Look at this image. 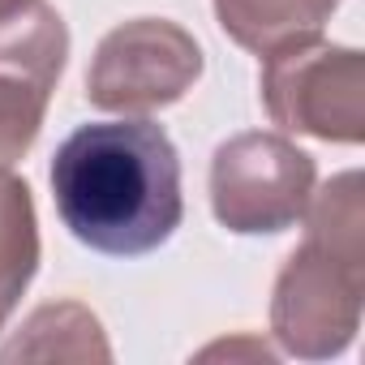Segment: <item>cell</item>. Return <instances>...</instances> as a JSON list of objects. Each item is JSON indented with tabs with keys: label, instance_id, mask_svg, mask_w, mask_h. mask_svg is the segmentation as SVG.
<instances>
[{
	"label": "cell",
	"instance_id": "8992f818",
	"mask_svg": "<svg viewBox=\"0 0 365 365\" xmlns=\"http://www.w3.org/2000/svg\"><path fill=\"white\" fill-rule=\"evenodd\" d=\"M65 61L69 26L48 0H31L0 22V168H14L35 146Z\"/></svg>",
	"mask_w": 365,
	"mask_h": 365
},
{
	"label": "cell",
	"instance_id": "277c9868",
	"mask_svg": "<svg viewBox=\"0 0 365 365\" xmlns=\"http://www.w3.org/2000/svg\"><path fill=\"white\" fill-rule=\"evenodd\" d=\"M314 155L284 133H237L211 159V211L237 237H271L292 228L314 198Z\"/></svg>",
	"mask_w": 365,
	"mask_h": 365
},
{
	"label": "cell",
	"instance_id": "ba28073f",
	"mask_svg": "<svg viewBox=\"0 0 365 365\" xmlns=\"http://www.w3.org/2000/svg\"><path fill=\"white\" fill-rule=\"evenodd\" d=\"M39 271V220L22 176L0 168V331Z\"/></svg>",
	"mask_w": 365,
	"mask_h": 365
},
{
	"label": "cell",
	"instance_id": "9c48e42d",
	"mask_svg": "<svg viewBox=\"0 0 365 365\" xmlns=\"http://www.w3.org/2000/svg\"><path fill=\"white\" fill-rule=\"evenodd\" d=\"M86 361L99 356L108 361L112 348L103 339V327L91 309L61 301V305H43L26 318V327L18 331V339L9 348H0V361Z\"/></svg>",
	"mask_w": 365,
	"mask_h": 365
},
{
	"label": "cell",
	"instance_id": "5b68a950",
	"mask_svg": "<svg viewBox=\"0 0 365 365\" xmlns=\"http://www.w3.org/2000/svg\"><path fill=\"white\" fill-rule=\"evenodd\" d=\"M202 78L198 39L168 18H133L108 31L86 69V99L99 112L146 116L185 99Z\"/></svg>",
	"mask_w": 365,
	"mask_h": 365
},
{
	"label": "cell",
	"instance_id": "7a4b0ae2",
	"mask_svg": "<svg viewBox=\"0 0 365 365\" xmlns=\"http://www.w3.org/2000/svg\"><path fill=\"white\" fill-rule=\"evenodd\" d=\"M305 241L288 254L271 292V331L288 356H339L361 327L365 301V202L361 172H339L305 207Z\"/></svg>",
	"mask_w": 365,
	"mask_h": 365
},
{
	"label": "cell",
	"instance_id": "30bf717a",
	"mask_svg": "<svg viewBox=\"0 0 365 365\" xmlns=\"http://www.w3.org/2000/svg\"><path fill=\"white\" fill-rule=\"evenodd\" d=\"M31 5V0H0V22H5V18H14L18 9H26Z\"/></svg>",
	"mask_w": 365,
	"mask_h": 365
},
{
	"label": "cell",
	"instance_id": "52a82bcc",
	"mask_svg": "<svg viewBox=\"0 0 365 365\" xmlns=\"http://www.w3.org/2000/svg\"><path fill=\"white\" fill-rule=\"evenodd\" d=\"M339 0H215L220 31L245 52H275L322 35Z\"/></svg>",
	"mask_w": 365,
	"mask_h": 365
},
{
	"label": "cell",
	"instance_id": "3957f363",
	"mask_svg": "<svg viewBox=\"0 0 365 365\" xmlns=\"http://www.w3.org/2000/svg\"><path fill=\"white\" fill-rule=\"evenodd\" d=\"M262 108L288 133L318 142L356 146L365 138V61L356 48L301 39L267 52L262 61Z\"/></svg>",
	"mask_w": 365,
	"mask_h": 365
},
{
	"label": "cell",
	"instance_id": "6da1fadb",
	"mask_svg": "<svg viewBox=\"0 0 365 365\" xmlns=\"http://www.w3.org/2000/svg\"><path fill=\"white\" fill-rule=\"evenodd\" d=\"M61 224L91 250L142 258L185 220L180 155L155 120H99L73 129L52 155Z\"/></svg>",
	"mask_w": 365,
	"mask_h": 365
}]
</instances>
